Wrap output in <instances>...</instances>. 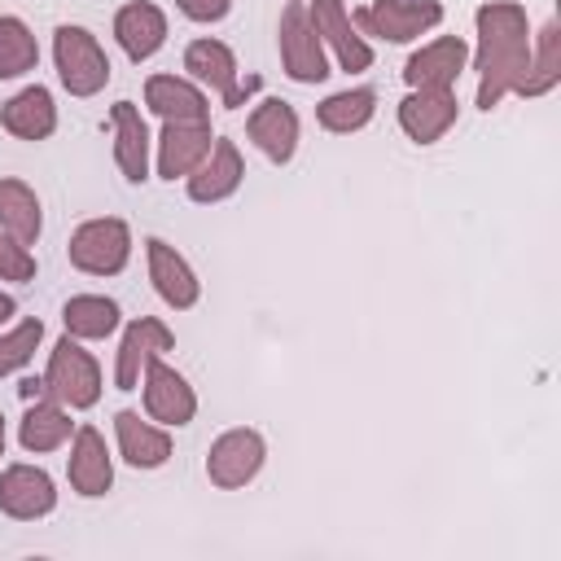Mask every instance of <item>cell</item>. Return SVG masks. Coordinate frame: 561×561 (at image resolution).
Returning <instances> with one entry per match:
<instances>
[{
  "instance_id": "obj_31",
  "label": "cell",
  "mask_w": 561,
  "mask_h": 561,
  "mask_svg": "<svg viewBox=\"0 0 561 561\" xmlns=\"http://www.w3.org/2000/svg\"><path fill=\"white\" fill-rule=\"evenodd\" d=\"M39 337H44V320H35V316L22 320V324H13L9 333H0V377L26 368L31 355H35V346H39Z\"/></svg>"
},
{
  "instance_id": "obj_20",
  "label": "cell",
  "mask_w": 561,
  "mask_h": 561,
  "mask_svg": "<svg viewBox=\"0 0 561 561\" xmlns=\"http://www.w3.org/2000/svg\"><path fill=\"white\" fill-rule=\"evenodd\" d=\"M245 131H250V140L280 167V162H289L294 158V149H298V110L289 105V101H259L254 110H250V118H245Z\"/></svg>"
},
{
  "instance_id": "obj_1",
  "label": "cell",
  "mask_w": 561,
  "mask_h": 561,
  "mask_svg": "<svg viewBox=\"0 0 561 561\" xmlns=\"http://www.w3.org/2000/svg\"><path fill=\"white\" fill-rule=\"evenodd\" d=\"M473 26H478V53H473L478 110L491 114L526 79V66H530V18L513 0H486L473 13Z\"/></svg>"
},
{
  "instance_id": "obj_4",
  "label": "cell",
  "mask_w": 561,
  "mask_h": 561,
  "mask_svg": "<svg viewBox=\"0 0 561 561\" xmlns=\"http://www.w3.org/2000/svg\"><path fill=\"white\" fill-rule=\"evenodd\" d=\"M70 267L88 272V276H118L131 259V228L114 215H101V219H83L75 232H70Z\"/></svg>"
},
{
  "instance_id": "obj_6",
  "label": "cell",
  "mask_w": 561,
  "mask_h": 561,
  "mask_svg": "<svg viewBox=\"0 0 561 561\" xmlns=\"http://www.w3.org/2000/svg\"><path fill=\"white\" fill-rule=\"evenodd\" d=\"M359 35H377L386 44H408L443 22L438 0H368L364 9L351 13Z\"/></svg>"
},
{
  "instance_id": "obj_26",
  "label": "cell",
  "mask_w": 561,
  "mask_h": 561,
  "mask_svg": "<svg viewBox=\"0 0 561 561\" xmlns=\"http://www.w3.org/2000/svg\"><path fill=\"white\" fill-rule=\"evenodd\" d=\"M44 228V210H39V197L26 180L18 175H4L0 180V232H9L13 241L31 245Z\"/></svg>"
},
{
  "instance_id": "obj_27",
  "label": "cell",
  "mask_w": 561,
  "mask_h": 561,
  "mask_svg": "<svg viewBox=\"0 0 561 561\" xmlns=\"http://www.w3.org/2000/svg\"><path fill=\"white\" fill-rule=\"evenodd\" d=\"M118 302L114 298H105V294H75V298H66V307H61V324H66V333L70 337H79V342H101V337H110L114 329H118Z\"/></svg>"
},
{
  "instance_id": "obj_33",
  "label": "cell",
  "mask_w": 561,
  "mask_h": 561,
  "mask_svg": "<svg viewBox=\"0 0 561 561\" xmlns=\"http://www.w3.org/2000/svg\"><path fill=\"white\" fill-rule=\"evenodd\" d=\"M175 9L188 18V22H224L232 0H175Z\"/></svg>"
},
{
  "instance_id": "obj_35",
  "label": "cell",
  "mask_w": 561,
  "mask_h": 561,
  "mask_svg": "<svg viewBox=\"0 0 561 561\" xmlns=\"http://www.w3.org/2000/svg\"><path fill=\"white\" fill-rule=\"evenodd\" d=\"M0 456H4V416H0Z\"/></svg>"
},
{
  "instance_id": "obj_10",
  "label": "cell",
  "mask_w": 561,
  "mask_h": 561,
  "mask_svg": "<svg viewBox=\"0 0 561 561\" xmlns=\"http://www.w3.org/2000/svg\"><path fill=\"white\" fill-rule=\"evenodd\" d=\"M460 105H456V92L451 88H412L403 101H399V127L408 140L416 145H434L451 131Z\"/></svg>"
},
{
  "instance_id": "obj_22",
  "label": "cell",
  "mask_w": 561,
  "mask_h": 561,
  "mask_svg": "<svg viewBox=\"0 0 561 561\" xmlns=\"http://www.w3.org/2000/svg\"><path fill=\"white\" fill-rule=\"evenodd\" d=\"M114 434H118V456L131 469H162L171 460V434H167V425H149L131 408L114 412Z\"/></svg>"
},
{
  "instance_id": "obj_19",
  "label": "cell",
  "mask_w": 561,
  "mask_h": 561,
  "mask_svg": "<svg viewBox=\"0 0 561 561\" xmlns=\"http://www.w3.org/2000/svg\"><path fill=\"white\" fill-rule=\"evenodd\" d=\"M145 105H149L162 123H210L206 92H202L193 79H180V75H149V83H145Z\"/></svg>"
},
{
  "instance_id": "obj_23",
  "label": "cell",
  "mask_w": 561,
  "mask_h": 561,
  "mask_svg": "<svg viewBox=\"0 0 561 561\" xmlns=\"http://www.w3.org/2000/svg\"><path fill=\"white\" fill-rule=\"evenodd\" d=\"M0 127L18 140H48L57 131V105H53V92L44 83H31L22 88L18 96H9L0 105Z\"/></svg>"
},
{
  "instance_id": "obj_16",
  "label": "cell",
  "mask_w": 561,
  "mask_h": 561,
  "mask_svg": "<svg viewBox=\"0 0 561 561\" xmlns=\"http://www.w3.org/2000/svg\"><path fill=\"white\" fill-rule=\"evenodd\" d=\"M66 478H70L75 495H83V500H96V495H105V491L114 486V460H110V451H105L101 430H92V425H79V430H75V438H70V460H66Z\"/></svg>"
},
{
  "instance_id": "obj_18",
  "label": "cell",
  "mask_w": 561,
  "mask_h": 561,
  "mask_svg": "<svg viewBox=\"0 0 561 561\" xmlns=\"http://www.w3.org/2000/svg\"><path fill=\"white\" fill-rule=\"evenodd\" d=\"M110 123H114V162L123 171V180L131 184H145L149 180V123L140 114L136 101H114L110 110Z\"/></svg>"
},
{
  "instance_id": "obj_15",
  "label": "cell",
  "mask_w": 561,
  "mask_h": 561,
  "mask_svg": "<svg viewBox=\"0 0 561 561\" xmlns=\"http://www.w3.org/2000/svg\"><path fill=\"white\" fill-rule=\"evenodd\" d=\"M145 259H149V280H153L158 298L171 311H188L202 298V280H197V272L188 267V259L175 245H167L162 237H149L145 241Z\"/></svg>"
},
{
  "instance_id": "obj_21",
  "label": "cell",
  "mask_w": 561,
  "mask_h": 561,
  "mask_svg": "<svg viewBox=\"0 0 561 561\" xmlns=\"http://www.w3.org/2000/svg\"><path fill=\"white\" fill-rule=\"evenodd\" d=\"M114 39L131 61H149L167 44V13L149 0H131L114 13Z\"/></svg>"
},
{
  "instance_id": "obj_12",
  "label": "cell",
  "mask_w": 561,
  "mask_h": 561,
  "mask_svg": "<svg viewBox=\"0 0 561 561\" xmlns=\"http://www.w3.org/2000/svg\"><path fill=\"white\" fill-rule=\"evenodd\" d=\"M307 13H311V26H316L320 44L333 48V57H337L342 70L359 75V70L373 66V48H368V39L355 31V22H351V13H346L342 0H311Z\"/></svg>"
},
{
  "instance_id": "obj_24",
  "label": "cell",
  "mask_w": 561,
  "mask_h": 561,
  "mask_svg": "<svg viewBox=\"0 0 561 561\" xmlns=\"http://www.w3.org/2000/svg\"><path fill=\"white\" fill-rule=\"evenodd\" d=\"M210 123H162L158 136V175L180 180L210 153Z\"/></svg>"
},
{
  "instance_id": "obj_17",
  "label": "cell",
  "mask_w": 561,
  "mask_h": 561,
  "mask_svg": "<svg viewBox=\"0 0 561 561\" xmlns=\"http://www.w3.org/2000/svg\"><path fill=\"white\" fill-rule=\"evenodd\" d=\"M465 61H469L465 39H460V35H438V39L421 44V48L408 57L403 83H408V88H451V83L460 79Z\"/></svg>"
},
{
  "instance_id": "obj_5",
  "label": "cell",
  "mask_w": 561,
  "mask_h": 561,
  "mask_svg": "<svg viewBox=\"0 0 561 561\" xmlns=\"http://www.w3.org/2000/svg\"><path fill=\"white\" fill-rule=\"evenodd\" d=\"M276 44H280V66L294 83H324L329 79V57H324V44L311 26L307 0H289L280 9Z\"/></svg>"
},
{
  "instance_id": "obj_14",
  "label": "cell",
  "mask_w": 561,
  "mask_h": 561,
  "mask_svg": "<svg viewBox=\"0 0 561 561\" xmlns=\"http://www.w3.org/2000/svg\"><path fill=\"white\" fill-rule=\"evenodd\" d=\"M184 70H188L193 83L219 92V101H224L228 110L245 105V92L237 88V57H232V48H228L224 39H210V35L193 39V44L184 48Z\"/></svg>"
},
{
  "instance_id": "obj_34",
  "label": "cell",
  "mask_w": 561,
  "mask_h": 561,
  "mask_svg": "<svg viewBox=\"0 0 561 561\" xmlns=\"http://www.w3.org/2000/svg\"><path fill=\"white\" fill-rule=\"evenodd\" d=\"M13 311H18V302H13V294H0V324H4V320H9Z\"/></svg>"
},
{
  "instance_id": "obj_25",
  "label": "cell",
  "mask_w": 561,
  "mask_h": 561,
  "mask_svg": "<svg viewBox=\"0 0 561 561\" xmlns=\"http://www.w3.org/2000/svg\"><path fill=\"white\" fill-rule=\"evenodd\" d=\"M70 434H75V425H70V416H66V408L57 399H31V408H26L22 425H18L22 451H35V456L66 447Z\"/></svg>"
},
{
  "instance_id": "obj_11",
  "label": "cell",
  "mask_w": 561,
  "mask_h": 561,
  "mask_svg": "<svg viewBox=\"0 0 561 561\" xmlns=\"http://www.w3.org/2000/svg\"><path fill=\"white\" fill-rule=\"evenodd\" d=\"M184 180H188V197L202 202V206H215V202L232 197V193L241 188V180H245V158H241L237 140L215 136V140H210V153H206Z\"/></svg>"
},
{
  "instance_id": "obj_32",
  "label": "cell",
  "mask_w": 561,
  "mask_h": 561,
  "mask_svg": "<svg viewBox=\"0 0 561 561\" xmlns=\"http://www.w3.org/2000/svg\"><path fill=\"white\" fill-rule=\"evenodd\" d=\"M0 280H35V254L9 232H0Z\"/></svg>"
},
{
  "instance_id": "obj_3",
  "label": "cell",
  "mask_w": 561,
  "mask_h": 561,
  "mask_svg": "<svg viewBox=\"0 0 561 561\" xmlns=\"http://www.w3.org/2000/svg\"><path fill=\"white\" fill-rule=\"evenodd\" d=\"M44 394L57 399L61 408H92L101 399V364L92 359V351L79 346V337H61L48 351V368H44Z\"/></svg>"
},
{
  "instance_id": "obj_9",
  "label": "cell",
  "mask_w": 561,
  "mask_h": 561,
  "mask_svg": "<svg viewBox=\"0 0 561 561\" xmlns=\"http://www.w3.org/2000/svg\"><path fill=\"white\" fill-rule=\"evenodd\" d=\"M57 508V486L39 465H9L0 473V513H9L13 522H39Z\"/></svg>"
},
{
  "instance_id": "obj_28",
  "label": "cell",
  "mask_w": 561,
  "mask_h": 561,
  "mask_svg": "<svg viewBox=\"0 0 561 561\" xmlns=\"http://www.w3.org/2000/svg\"><path fill=\"white\" fill-rule=\"evenodd\" d=\"M373 114H377V92L373 88H346V92H333L316 105L320 127L333 131V136H351V131L368 127Z\"/></svg>"
},
{
  "instance_id": "obj_30",
  "label": "cell",
  "mask_w": 561,
  "mask_h": 561,
  "mask_svg": "<svg viewBox=\"0 0 561 561\" xmlns=\"http://www.w3.org/2000/svg\"><path fill=\"white\" fill-rule=\"evenodd\" d=\"M35 61H39V44L31 26L22 18H0V79H18L35 70Z\"/></svg>"
},
{
  "instance_id": "obj_13",
  "label": "cell",
  "mask_w": 561,
  "mask_h": 561,
  "mask_svg": "<svg viewBox=\"0 0 561 561\" xmlns=\"http://www.w3.org/2000/svg\"><path fill=\"white\" fill-rule=\"evenodd\" d=\"M175 351V333L158 320V316H140L127 324L123 342H118V364H114V386L118 390H136L140 386V373L149 359Z\"/></svg>"
},
{
  "instance_id": "obj_7",
  "label": "cell",
  "mask_w": 561,
  "mask_h": 561,
  "mask_svg": "<svg viewBox=\"0 0 561 561\" xmlns=\"http://www.w3.org/2000/svg\"><path fill=\"white\" fill-rule=\"evenodd\" d=\"M263 460H267L263 434L250 430V425H237V430H224V434L210 443V451H206V478H210L219 491H237V486H245V482L259 478Z\"/></svg>"
},
{
  "instance_id": "obj_2",
  "label": "cell",
  "mask_w": 561,
  "mask_h": 561,
  "mask_svg": "<svg viewBox=\"0 0 561 561\" xmlns=\"http://www.w3.org/2000/svg\"><path fill=\"white\" fill-rule=\"evenodd\" d=\"M53 61H57V79L70 96H96L110 83V57L88 26L61 22L53 31Z\"/></svg>"
},
{
  "instance_id": "obj_29",
  "label": "cell",
  "mask_w": 561,
  "mask_h": 561,
  "mask_svg": "<svg viewBox=\"0 0 561 561\" xmlns=\"http://www.w3.org/2000/svg\"><path fill=\"white\" fill-rule=\"evenodd\" d=\"M557 83H561V26L548 22L539 39L530 44V66H526L517 96H548Z\"/></svg>"
},
{
  "instance_id": "obj_8",
  "label": "cell",
  "mask_w": 561,
  "mask_h": 561,
  "mask_svg": "<svg viewBox=\"0 0 561 561\" xmlns=\"http://www.w3.org/2000/svg\"><path fill=\"white\" fill-rule=\"evenodd\" d=\"M140 390H145V416L158 421V425H167V430H180V425H188V421L197 416V394H193V386H188L171 364H162V355L145 364Z\"/></svg>"
}]
</instances>
